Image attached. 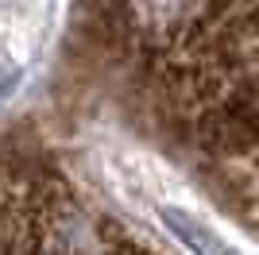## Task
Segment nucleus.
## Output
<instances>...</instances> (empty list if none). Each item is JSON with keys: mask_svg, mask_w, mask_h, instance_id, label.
Here are the masks:
<instances>
[{"mask_svg": "<svg viewBox=\"0 0 259 255\" xmlns=\"http://www.w3.org/2000/svg\"><path fill=\"white\" fill-rule=\"evenodd\" d=\"M140 120L259 228V0H89Z\"/></svg>", "mask_w": 259, "mask_h": 255, "instance_id": "nucleus-1", "label": "nucleus"}]
</instances>
